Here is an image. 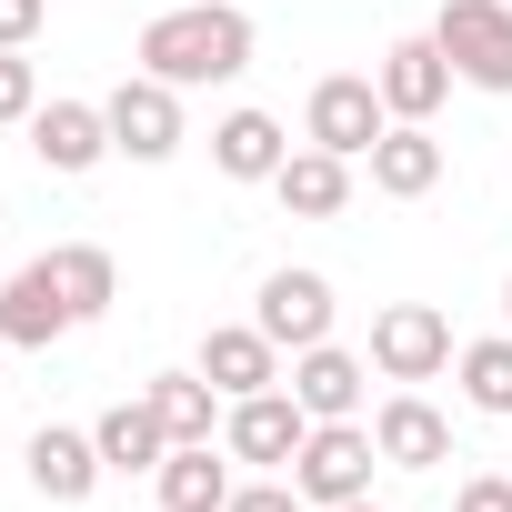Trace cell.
<instances>
[{"label": "cell", "mask_w": 512, "mask_h": 512, "mask_svg": "<svg viewBox=\"0 0 512 512\" xmlns=\"http://www.w3.org/2000/svg\"><path fill=\"white\" fill-rule=\"evenodd\" d=\"M372 372H382V382H432V372H452V322H442L432 302L372 312Z\"/></svg>", "instance_id": "5"}, {"label": "cell", "mask_w": 512, "mask_h": 512, "mask_svg": "<svg viewBox=\"0 0 512 512\" xmlns=\"http://www.w3.org/2000/svg\"><path fill=\"white\" fill-rule=\"evenodd\" d=\"M292 392H302V412H312V422H362L372 362H352L342 342H312V352H292Z\"/></svg>", "instance_id": "14"}, {"label": "cell", "mask_w": 512, "mask_h": 512, "mask_svg": "<svg viewBox=\"0 0 512 512\" xmlns=\"http://www.w3.org/2000/svg\"><path fill=\"white\" fill-rule=\"evenodd\" d=\"M151 482H161V512H221L231 502V462L211 442H171V462Z\"/></svg>", "instance_id": "20"}, {"label": "cell", "mask_w": 512, "mask_h": 512, "mask_svg": "<svg viewBox=\"0 0 512 512\" xmlns=\"http://www.w3.org/2000/svg\"><path fill=\"white\" fill-rule=\"evenodd\" d=\"M372 462H382V442H372V422H312L302 432V452H292V482H302V502H362L372 492Z\"/></svg>", "instance_id": "4"}, {"label": "cell", "mask_w": 512, "mask_h": 512, "mask_svg": "<svg viewBox=\"0 0 512 512\" xmlns=\"http://www.w3.org/2000/svg\"><path fill=\"white\" fill-rule=\"evenodd\" d=\"M282 161H292V141H282L272 111H221L211 121V171L221 181H272Z\"/></svg>", "instance_id": "17"}, {"label": "cell", "mask_w": 512, "mask_h": 512, "mask_svg": "<svg viewBox=\"0 0 512 512\" xmlns=\"http://www.w3.org/2000/svg\"><path fill=\"white\" fill-rule=\"evenodd\" d=\"M442 181V141H432V121H392L382 141H372V191L382 201H422Z\"/></svg>", "instance_id": "18"}, {"label": "cell", "mask_w": 512, "mask_h": 512, "mask_svg": "<svg viewBox=\"0 0 512 512\" xmlns=\"http://www.w3.org/2000/svg\"><path fill=\"white\" fill-rule=\"evenodd\" d=\"M251 322H262L282 352H312V342H332V282H322V272H272Z\"/></svg>", "instance_id": "13"}, {"label": "cell", "mask_w": 512, "mask_h": 512, "mask_svg": "<svg viewBox=\"0 0 512 512\" xmlns=\"http://www.w3.org/2000/svg\"><path fill=\"white\" fill-rule=\"evenodd\" d=\"M452 81L472 91H512V0H442V21H432Z\"/></svg>", "instance_id": "2"}, {"label": "cell", "mask_w": 512, "mask_h": 512, "mask_svg": "<svg viewBox=\"0 0 512 512\" xmlns=\"http://www.w3.org/2000/svg\"><path fill=\"white\" fill-rule=\"evenodd\" d=\"M101 111H111V151H121V161H171V151H181V91H171V81L131 71Z\"/></svg>", "instance_id": "7"}, {"label": "cell", "mask_w": 512, "mask_h": 512, "mask_svg": "<svg viewBox=\"0 0 512 512\" xmlns=\"http://www.w3.org/2000/svg\"><path fill=\"white\" fill-rule=\"evenodd\" d=\"M41 21H51V0H0V51H21Z\"/></svg>", "instance_id": "27"}, {"label": "cell", "mask_w": 512, "mask_h": 512, "mask_svg": "<svg viewBox=\"0 0 512 512\" xmlns=\"http://www.w3.org/2000/svg\"><path fill=\"white\" fill-rule=\"evenodd\" d=\"M502 322H512V282H502Z\"/></svg>", "instance_id": "29"}, {"label": "cell", "mask_w": 512, "mask_h": 512, "mask_svg": "<svg viewBox=\"0 0 512 512\" xmlns=\"http://www.w3.org/2000/svg\"><path fill=\"white\" fill-rule=\"evenodd\" d=\"M272 191H282L292 221H342V211H352V161L312 141V151H292V161L272 171Z\"/></svg>", "instance_id": "16"}, {"label": "cell", "mask_w": 512, "mask_h": 512, "mask_svg": "<svg viewBox=\"0 0 512 512\" xmlns=\"http://www.w3.org/2000/svg\"><path fill=\"white\" fill-rule=\"evenodd\" d=\"M452 372H462V402H472V412L512 422V332H492V342H462V352H452Z\"/></svg>", "instance_id": "23"}, {"label": "cell", "mask_w": 512, "mask_h": 512, "mask_svg": "<svg viewBox=\"0 0 512 512\" xmlns=\"http://www.w3.org/2000/svg\"><path fill=\"white\" fill-rule=\"evenodd\" d=\"M372 81H382V111H392V121H432V111L452 101V61H442L432 31H402V41L372 61Z\"/></svg>", "instance_id": "9"}, {"label": "cell", "mask_w": 512, "mask_h": 512, "mask_svg": "<svg viewBox=\"0 0 512 512\" xmlns=\"http://www.w3.org/2000/svg\"><path fill=\"white\" fill-rule=\"evenodd\" d=\"M372 442H382L392 472H432V462H452V422H442L422 392H392V402L372 412Z\"/></svg>", "instance_id": "15"}, {"label": "cell", "mask_w": 512, "mask_h": 512, "mask_svg": "<svg viewBox=\"0 0 512 512\" xmlns=\"http://www.w3.org/2000/svg\"><path fill=\"white\" fill-rule=\"evenodd\" d=\"M302 432H312V412H302V392H241L231 412H221V452L231 462H282L292 472V452H302Z\"/></svg>", "instance_id": "6"}, {"label": "cell", "mask_w": 512, "mask_h": 512, "mask_svg": "<svg viewBox=\"0 0 512 512\" xmlns=\"http://www.w3.org/2000/svg\"><path fill=\"white\" fill-rule=\"evenodd\" d=\"M141 71L171 81V91L241 81L251 71V11H231V0H181V11L141 21Z\"/></svg>", "instance_id": "1"}, {"label": "cell", "mask_w": 512, "mask_h": 512, "mask_svg": "<svg viewBox=\"0 0 512 512\" xmlns=\"http://www.w3.org/2000/svg\"><path fill=\"white\" fill-rule=\"evenodd\" d=\"M151 412H161V432L171 442H211L221 432V392L201 382V372H151V392H141Z\"/></svg>", "instance_id": "21"}, {"label": "cell", "mask_w": 512, "mask_h": 512, "mask_svg": "<svg viewBox=\"0 0 512 512\" xmlns=\"http://www.w3.org/2000/svg\"><path fill=\"white\" fill-rule=\"evenodd\" d=\"M382 131H392V111H382V81H372V71H332V81H312V101H302V141H322V151H342V161H372Z\"/></svg>", "instance_id": "3"}, {"label": "cell", "mask_w": 512, "mask_h": 512, "mask_svg": "<svg viewBox=\"0 0 512 512\" xmlns=\"http://www.w3.org/2000/svg\"><path fill=\"white\" fill-rule=\"evenodd\" d=\"M221 512H312V502H302V482H231Z\"/></svg>", "instance_id": "25"}, {"label": "cell", "mask_w": 512, "mask_h": 512, "mask_svg": "<svg viewBox=\"0 0 512 512\" xmlns=\"http://www.w3.org/2000/svg\"><path fill=\"white\" fill-rule=\"evenodd\" d=\"M201 382H211L221 402L272 392V382H282V342H272L262 322H211V332H201Z\"/></svg>", "instance_id": "11"}, {"label": "cell", "mask_w": 512, "mask_h": 512, "mask_svg": "<svg viewBox=\"0 0 512 512\" xmlns=\"http://www.w3.org/2000/svg\"><path fill=\"white\" fill-rule=\"evenodd\" d=\"M51 272H61V292H71L81 322H101V312L121 302V262H111L101 241H61V251H51Z\"/></svg>", "instance_id": "22"}, {"label": "cell", "mask_w": 512, "mask_h": 512, "mask_svg": "<svg viewBox=\"0 0 512 512\" xmlns=\"http://www.w3.org/2000/svg\"><path fill=\"white\" fill-rule=\"evenodd\" d=\"M31 111H41V71H31L21 51H0V131L31 121Z\"/></svg>", "instance_id": "24"}, {"label": "cell", "mask_w": 512, "mask_h": 512, "mask_svg": "<svg viewBox=\"0 0 512 512\" xmlns=\"http://www.w3.org/2000/svg\"><path fill=\"white\" fill-rule=\"evenodd\" d=\"M61 332H81L61 272H51V262H21L11 282H0V342H11V352H51Z\"/></svg>", "instance_id": "8"}, {"label": "cell", "mask_w": 512, "mask_h": 512, "mask_svg": "<svg viewBox=\"0 0 512 512\" xmlns=\"http://www.w3.org/2000/svg\"><path fill=\"white\" fill-rule=\"evenodd\" d=\"M31 151H41V171L81 181V171L111 161V111H101V101H41V111H31Z\"/></svg>", "instance_id": "10"}, {"label": "cell", "mask_w": 512, "mask_h": 512, "mask_svg": "<svg viewBox=\"0 0 512 512\" xmlns=\"http://www.w3.org/2000/svg\"><path fill=\"white\" fill-rule=\"evenodd\" d=\"M21 462H31V492H41V502H61V512H71V502H91V492H101V472H111V462H101V442H91V432H71V422H41Z\"/></svg>", "instance_id": "12"}, {"label": "cell", "mask_w": 512, "mask_h": 512, "mask_svg": "<svg viewBox=\"0 0 512 512\" xmlns=\"http://www.w3.org/2000/svg\"><path fill=\"white\" fill-rule=\"evenodd\" d=\"M452 512H512V472H472L452 492Z\"/></svg>", "instance_id": "26"}, {"label": "cell", "mask_w": 512, "mask_h": 512, "mask_svg": "<svg viewBox=\"0 0 512 512\" xmlns=\"http://www.w3.org/2000/svg\"><path fill=\"white\" fill-rule=\"evenodd\" d=\"M332 512H382V502H372V492H362V502H332Z\"/></svg>", "instance_id": "28"}, {"label": "cell", "mask_w": 512, "mask_h": 512, "mask_svg": "<svg viewBox=\"0 0 512 512\" xmlns=\"http://www.w3.org/2000/svg\"><path fill=\"white\" fill-rule=\"evenodd\" d=\"M91 442H101L111 472H161V462H171V432H161L151 402H111V412L91 422Z\"/></svg>", "instance_id": "19"}]
</instances>
